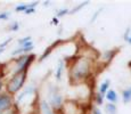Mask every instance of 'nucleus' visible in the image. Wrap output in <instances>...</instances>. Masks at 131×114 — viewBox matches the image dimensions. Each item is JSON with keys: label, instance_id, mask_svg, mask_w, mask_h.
<instances>
[{"label": "nucleus", "instance_id": "nucleus-28", "mask_svg": "<svg viewBox=\"0 0 131 114\" xmlns=\"http://www.w3.org/2000/svg\"><path fill=\"white\" fill-rule=\"evenodd\" d=\"M50 23H52V25H58V24H59V19L57 18L56 16H54V17L51 18V22H50Z\"/></svg>", "mask_w": 131, "mask_h": 114}, {"label": "nucleus", "instance_id": "nucleus-18", "mask_svg": "<svg viewBox=\"0 0 131 114\" xmlns=\"http://www.w3.org/2000/svg\"><path fill=\"white\" fill-rule=\"evenodd\" d=\"M29 41H32V38L30 37V35H26V37H24V38H21V39L17 41V44H18L19 47H23V46Z\"/></svg>", "mask_w": 131, "mask_h": 114}, {"label": "nucleus", "instance_id": "nucleus-6", "mask_svg": "<svg viewBox=\"0 0 131 114\" xmlns=\"http://www.w3.org/2000/svg\"><path fill=\"white\" fill-rule=\"evenodd\" d=\"M14 106V99L13 96L8 95L7 92H1L0 94V114L6 112L7 110L12 108Z\"/></svg>", "mask_w": 131, "mask_h": 114}, {"label": "nucleus", "instance_id": "nucleus-9", "mask_svg": "<svg viewBox=\"0 0 131 114\" xmlns=\"http://www.w3.org/2000/svg\"><path fill=\"white\" fill-rule=\"evenodd\" d=\"M60 41H62V40H56V41H55L52 45L48 46V47L46 48V49H45V51L42 53V55L39 57V59H38V62H40V63H41V62H43V60L46 59V58H47L48 56H49V55L51 54L52 51H54V49H55V48H57V47H58V46L60 45Z\"/></svg>", "mask_w": 131, "mask_h": 114}, {"label": "nucleus", "instance_id": "nucleus-25", "mask_svg": "<svg viewBox=\"0 0 131 114\" xmlns=\"http://www.w3.org/2000/svg\"><path fill=\"white\" fill-rule=\"evenodd\" d=\"M26 15H31V14H34L36 13V8H32V7H29V5H27V9L24 12Z\"/></svg>", "mask_w": 131, "mask_h": 114}, {"label": "nucleus", "instance_id": "nucleus-11", "mask_svg": "<svg viewBox=\"0 0 131 114\" xmlns=\"http://www.w3.org/2000/svg\"><path fill=\"white\" fill-rule=\"evenodd\" d=\"M34 90H36L34 86H29V87H26V88H25V89L18 95V97H17V103H19L21 100H23L27 95H32V94L34 92Z\"/></svg>", "mask_w": 131, "mask_h": 114}, {"label": "nucleus", "instance_id": "nucleus-8", "mask_svg": "<svg viewBox=\"0 0 131 114\" xmlns=\"http://www.w3.org/2000/svg\"><path fill=\"white\" fill-rule=\"evenodd\" d=\"M65 67H66V59L62 58L57 62V66H56V71H55V78H56L57 81L62 80V77L64 74V71Z\"/></svg>", "mask_w": 131, "mask_h": 114}, {"label": "nucleus", "instance_id": "nucleus-23", "mask_svg": "<svg viewBox=\"0 0 131 114\" xmlns=\"http://www.w3.org/2000/svg\"><path fill=\"white\" fill-rule=\"evenodd\" d=\"M12 38H8V39L7 40H5L4 42H2V44H0V48H2V49H5V48L7 47V46H8L9 44H10V41H12Z\"/></svg>", "mask_w": 131, "mask_h": 114}, {"label": "nucleus", "instance_id": "nucleus-10", "mask_svg": "<svg viewBox=\"0 0 131 114\" xmlns=\"http://www.w3.org/2000/svg\"><path fill=\"white\" fill-rule=\"evenodd\" d=\"M105 98L108 103H112V104H116L119 102V94L116 92L115 90L113 89H110L105 94Z\"/></svg>", "mask_w": 131, "mask_h": 114}, {"label": "nucleus", "instance_id": "nucleus-22", "mask_svg": "<svg viewBox=\"0 0 131 114\" xmlns=\"http://www.w3.org/2000/svg\"><path fill=\"white\" fill-rule=\"evenodd\" d=\"M102 12H103V8H99L97 12H95V14L92 15L91 19H90V23H94V22L96 21V18H97V17L99 16V14H100V13H102Z\"/></svg>", "mask_w": 131, "mask_h": 114}, {"label": "nucleus", "instance_id": "nucleus-17", "mask_svg": "<svg viewBox=\"0 0 131 114\" xmlns=\"http://www.w3.org/2000/svg\"><path fill=\"white\" fill-rule=\"evenodd\" d=\"M69 13H70V9H69V8H60V9H58V11H57L56 17L59 19V18H62V17L66 16Z\"/></svg>", "mask_w": 131, "mask_h": 114}, {"label": "nucleus", "instance_id": "nucleus-33", "mask_svg": "<svg viewBox=\"0 0 131 114\" xmlns=\"http://www.w3.org/2000/svg\"><path fill=\"white\" fill-rule=\"evenodd\" d=\"M58 114H63V113H62V112H60V113H58Z\"/></svg>", "mask_w": 131, "mask_h": 114}, {"label": "nucleus", "instance_id": "nucleus-1", "mask_svg": "<svg viewBox=\"0 0 131 114\" xmlns=\"http://www.w3.org/2000/svg\"><path fill=\"white\" fill-rule=\"evenodd\" d=\"M97 59L89 55H75L71 57L69 68V79L72 85L87 82L92 78L95 68L97 66Z\"/></svg>", "mask_w": 131, "mask_h": 114}, {"label": "nucleus", "instance_id": "nucleus-31", "mask_svg": "<svg viewBox=\"0 0 131 114\" xmlns=\"http://www.w3.org/2000/svg\"><path fill=\"white\" fill-rule=\"evenodd\" d=\"M128 66H129V68H130V71H131V60L129 63H128Z\"/></svg>", "mask_w": 131, "mask_h": 114}, {"label": "nucleus", "instance_id": "nucleus-2", "mask_svg": "<svg viewBox=\"0 0 131 114\" xmlns=\"http://www.w3.org/2000/svg\"><path fill=\"white\" fill-rule=\"evenodd\" d=\"M46 100L57 114L62 112L63 107H64V104H65V97L63 95V92L60 91L58 86L49 83V86L47 88Z\"/></svg>", "mask_w": 131, "mask_h": 114}, {"label": "nucleus", "instance_id": "nucleus-24", "mask_svg": "<svg viewBox=\"0 0 131 114\" xmlns=\"http://www.w3.org/2000/svg\"><path fill=\"white\" fill-rule=\"evenodd\" d=\"M91 114H103V112H102V110H100L98 106H94L92 107V112H91Z\"/></svg>", "mask_w": 131, "mask_h": 114}, {"label": "nucleus", "instance_id": "nucleus-14", "mask_svg": "<svg viewBox=\"0 0 131 114\" xmlns=\"http://www.w3.org/2000/svg\"><path fill=\"white\" fill-rule=\"evenodd\" d=\"M104 110L106 114H117V106L116 104L107 103L106 105H104Z\"/></svg>", "mask_w": 131, "mask_h": 114}, {"label": "nucleus", "instance_id": "nucleus-4", "mask_svg": "<svg viewBox=\"0 0 131 114\" xmlns=\"http://www.w3.org/2000/svg\"><path fill=\"white\" fill-rule=\"evenodd\" d=\"M37 56L34 54H26V55H22L18 58L14 59V70H13V75L17 74V73H22V72H27L29 71L31 64L36 60Z\"/></svg>", "mask_w": 131, "mask_h": 114}, {"label": "nucleus", "instance_id": "nucleus-20", "mask_svg": "<svg viewBox=\"0 0 131 114\" xmlns=\"http://www.w3.org/2000/svg\"><path fill=\"white\" fill-rule=\"evenodd\" d=\"M9 31H12V32H16V31H18V29H19V23L18 22H13L10 25H9Z\"/></svg>", "mask_w": 131, "mask_h": 114}, {"label": "nucleus", "instance_id": "nucleus-30", "mask_svg": "<svg viewBox=\"0 0 131 114\" xmlns=\"http://www.w3.org/2000/svg\"><path fill=\"white\" fill-rule=\"evenodd\" d=\"M125 41H127V44H128V45H131V33L129 34V37H128V39L125 40Z\"/></svg>", "mask_w": 131, "mask_h": 114}, {"label": "nucleus", "instance_id": "nucleus-12", "mask_svg": "<svg viewBox=\"0 0 131 114\" xmlns=\"http://www.w3.org/2000/svg\"><path fill=\"white\" fill-rule=\"evenodd\" d=\"M110 87H111V80L110 79H106L104 80L102 83L99 85V88H98V92L100 94V95H103L105 97V94L107 92L108 90H110Z\"/></svg>", "mask_w": 131, "mask_h": 114}, {"label": "nucleus", "instance_id": "nucleus-32", "mask_svg": "<svg viewBox=\"0 0 131 114\" xmlns=\"http://www.w3.org/2000/svg\"><path fill=\"white\" fill-rule=\"evenodd\" d=\"M5 51V49H2V48H0V54H2V53Z\"/></svg>", "mask_w": 131, "mask_h": 114}, {"label": "nucleus", "instance_id": "nucleus-13", "mask_svg": "<svg viewBox=\"0 0 131 114\" xmlns=\"http://www.w3.org/2000/svg\"><path fill=\"white\" fill-rule=\"evenodd\" d=\"M121 97H122V102L124 104H128L131 102V86L122 90Z\"/></svg>", "mask_w": 131, "mask_h": 114}, {"label": "nucleus", "instance_id": "nucleus-27", "mask_svg": "<svg viewBox=\"0 0 131 114\" xmlns=\"http://www.w3.org/2000/svg\"><path fill=\"white\" fill-rule=\"evenodd\" d=\"M2 79H4V73H0V94H1L2 88H4V81H2Z\"/></svg>", "mask_w": 131, "mask_h": 114}, {"label": "nucleus", "instance_id": "nucleus-29", "mask_svg": "<svg viewBox=\"0 0 131 114\" xmlns=\"http://www.w3.org/2000/svg\"><path fill=\"white\" fill-rule=\"evenodd\" d=\"M42 4H43V6L48 7V6H50V5H51V1H43Z\"/></svg>", "mask_w": 131, "mask_h": 114}, {"label": "nucleus", "instance_id": "nucleus-19", "mask_svg": "<svg viewBox=\"0 0 131 114\" xmlns=\"http://www.w3.org/2000/svg\"><path fill=\"white\" fill-rule=\"evenodd\" d=\"M27 9V5L26 4H21V5H17L16 7H15V12L17 13H22V12H25Z\"/></svg>", "mask_w": 131, "mask_h": 114}, {"label": "nucleus", "instance_id": "nucleus-3", "mask_svg": "<svg viewBox=\"0 0 131 114\" xmlns=\"http://www.w3.org/2000/svg\"><path fill=\"white\" fill-rule=\"evenodd\" d=\"M26 78H27V72H22L12 75V78L6 83V92L8 95L13 96L15 94H17L18 91H21L25 85Z\"/></svg>", "mask_w": 131, "mask_h": 114}, {"label": "nucleus", "instance_id": "nucleus-26", "mask_svg": "<svg viewBox=\"0 0 131 114\" xmlns=\"http://www.w3.org/2000/svg\"><path fill=\"white\" fill-rule=\"evenodd\" d=\"M131 33V27L130 26H128L127 27V30H125V32H124V34H123V39H124V41L128 39V37H129V34Z\"/></svg>", "mask_w": 131, "mask_h": 114}, {"label": "nucleus", "instance_id": "nucleus-5", "mask_svg": "<svg viewBox=\"0 0 131 114\" xmlns=\"http://www.w3.org/2000/svg\"><path fill=\"white\" fill-rule=\"evenodd\" d=\"M119 51H120V48L119 47H115V48H112V49L104 50V51L100 54L99 58H97V63H99L102 67L108 66V65L113 62L114 57L119 54Z\"/></svg>", "mask_w": 131, "mask_h": 114}, {"label": "nucleus", "instance_id": "nucleus-16", "mask_svg": "<svg viewBox=\"0 0 131 114\" xmlns=\"http://www.w3.org/2000/svg\"><path fill=\"white\" fill-rule=\"evenodd\" d=\"M104 99H105V97L103 95H100L99 92H96L95 95H94V100H95L96 106L103 105V104H104Z\"/></svg>", "mask_w": 131, "mask_h": 114}, {"label": "nucleus", "instance_id": "nucleus-7", "mask_svg": "<svg viewBox=\"0 0 131 114\" xmlns=\"http://www.w3.org/2000/svg\"><path fill=\"white\" fill-rule=\"evenodd\" d=\"M38 111L39 114H57L52 110V107L48 104L46 99H40L39 104H38Z\"/></svg>", "mask_w": 131, "mask_h": 114}, {"label": "nucleus", "instance_id": "nucleus-21", "mask_svg": "<svg viewBox=\"0 0 131 114\" xmlns=\"http://www.w3.org/2000/svg\"><path fill=\"white\" fill-rule=\"evenodd\" d=\"M9 16H10V13L9 12L0 13V21H6V19L9 18Z\"/></svg>", "mask_w": 131, "mask_h": 114}, {"label": "nucleus", "instance_id": "nucleus-15", "mask_svg": "<svg viewBox=\"0 0 131 114\" xmlns=\"http://www.w3.org/2000/svg\"><path fill=\"white\" fill-rule=\"evenodd\" d=\"M90 4V1L89 0H85V1H83V2H81V4H79V5H77V6H74L72 9H70V13L69 14L70 15H74V14H77L78 12H80L82 8H84L87 5H89Z\"/></svg>", "mask_w": 131, "mask_h": 114}]
</instances>
